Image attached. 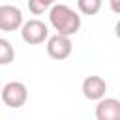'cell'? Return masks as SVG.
Wrapping results in <instances>:
<instances>
[{
  "instance_id": "1",
  "label": "cell",
  "mask_w": 120,
  "mask_h": 120,
  "mask_svg": "<svg viewBox=\"0 0 120 120\" xmlns=\"http://www.w3.org/2000/svg\"><path fill=\"white\" fill-rule=\"evenodd\" d=\"M49 22L62 36H75L81 28V15L68 4H52L49 8Z\"/></svg>"
},
{
  "instance_id": "5",
  "label": "cell",
  "mask_w": 120,
  "mask_h": 120,
  "mask_svg": "<svg viewBox=\"0 0 120 120\" xmlns=\"http://www.w3.org/2000/svg\"><path fill=\"white\" fill-rule=\"evenodd\" d=\"M22 22H24L22 11L17 6H11V4L0 6V30L2 32H15L21 28Z\"/></svg>"
},
{
  "instance_id": "4",
  "label": "cell",
  "mask_w": 120,
  "mask_h": 120,
  "mask_svg": "<svg viewBox=\"0 0 120 120\" xmlns=\"http://www.w3.org/2000/svg\"><path fill=\"white\" fill-rule=\"evenodd\" d=\"M73 51V43L69 36H62V34H54L51 38H47V54L54 60H66Z\"/></svg>"
},
{
  "instance_id": "2",
  "label": "cell",
  "mask_w": 120,
  "mask_h": 120,
  "mask_svg": "<svg viewBox=\"0 0 120 120\" xmlns=\"http://www.w3.org/2000/svg\"><path fill=\"white\" fill-rule=\"evenodd\" d=\"M0 98L9 109H21L28 99V88L21 81H9L0 88Z\"/></svg>"
},
{
  "instance_id": "9",
  "label": "cell",
  "mask_w": 120,
  "mask_h": 120,
  "mask_svg": "<svg viewBox=\"0 0 120 120\" xmlns=\"http://www.w3.org/2000/svg\"><path fill=\"white\" fill-rule=\"evenodd\" d=\"M103 0H77V8L82 15H96L99 13Z\"/></svg>"
},
{
  "instance_id": "7",
  "label": "cell",
  "mask_w": 120,
  "mask_h": 120,
  "mask_svg": "<svg viewBox=\"0 0 120 120\" xmlns=\"http://www.w3.org/2000/svg\"><path fill=\"white\" fill-rule=\"evenodd\" d=\"M98 120H120V101L116 98H101L96 105Z\"/></svg>"
},
{
  "instance_id": "11",
  "label": "cell",
  "mask_w": 120,
  "mask_h": 120,
  "mask_svg": "<svg viewBox=\"0 0 120 120\" xmlns=\"http://www.w3.org/2000/svg\"><path fill=\"white\" fill-rule=\"evenodd\" d=\"M112 13H120V0H109Z\"/></svg>"
},
{
  "instance_id": "3",
  "label": "cell",
  "mask_w": 120,
  "mask_h": 120,
  "mask_svg": "<svg viewBox=\"0 0 120 120\" xmlns=\"http://www.w3.org/2000/svg\"><path fill=\"white\" fill-rule=\"evenodd\" d=\"M19 30H21L22 41L28 43V45H39L49 38V28L39 19H30V21L22 22Z\"/></svg>"
},
{
  "instance_id": "10",
  "label": "cell",
  "mask_w": 120,
  "mask_h": 120,
  "mask_svg": "<svg viewBox=\"0 0 120 120\" xmlns=\"http://www.w3.org/2000/svg\"><path fill=\"white\" fill-rule=\"evenodd\" d=\"M56 0H28V9L34 15H41L45 9H49Z\"/></svg>"
},
{
  "instance_id": "6",
  "label": "cell",
  "mask_w": 120,
  "mask_h": 120,
  "mask_svg": "<svg viewBox=\"0 0 120 120\" xmlns=\"http://www.w3.org/2000/svg\"><path fill=\"white\" fill-rule=\"evenodd\" d=\"M81 90H82V96H84L86 99L98 101V99H101V98L105 96V92H107V82H105V79L99 77V75H88V77L82 81Z\"/></svg>"
},
{
  "instance_id": "8",
  "label": "cell",
  "mask_w": 120,
  "mask_h": 120,
  "mask_svg": "<svg viewBox=\"0 0 120 120\" xmlns=\"http://www.w3.org/2000/svg\"><path fill=\"white\" fill-rule=\"evenodd\" d=\"M13 60H15V49H13V45L6 38H0V66H8Z\"/></svg>"
}]
</instances>
